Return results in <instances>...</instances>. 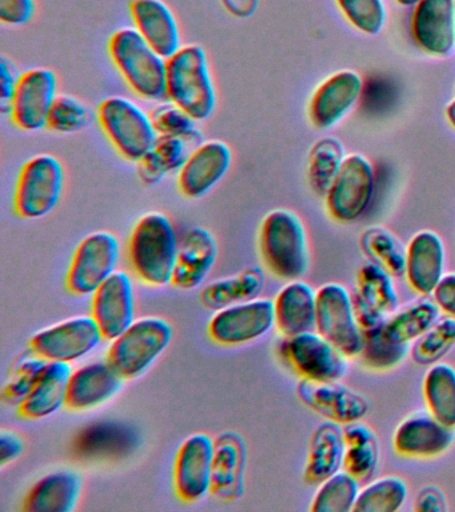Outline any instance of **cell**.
Instances as JSON below:
<instances>
[{"instance_id": "cell-1", "label": "cell", "mask_w": 455, "mask_h": 512, "mask_svg": "<svg viewBox=\"0 0 455 512\" xmlns=\"http://www.w3.org/2000/svg\"><path fill=\"white\" fill-rule=\"evenodd\" d=\"M179 243L181 239L169 216L147 212L135 223L127 243L131 270L147 286L159 288L173 284Z\"/></svg>"}, {"instance_id": "cell-2", "label": "cell", "mask_w": 455, "mask_h": 512, "mask_svg": "<svg viewBox=\"0 0 455 512\" xmlns=\"http://www.w3.org/2000/svg\"><path fill=\"white\" fill-rule=\"evenodd\" d=\"M258 248L263 264L275 278L291 282L309 271V240L297 212L286 208L270 211L259 227Z\"/></svg>"}, {"instance_id": "cell-3", "label": "cell", "mask_w": 455, "mask_h": 512, "mask_svg": "<svg viewBox=\"0 0 455 512\" xmlns=\"http://www.w3.org/2000/svg\"><path fill=\"white\" fill-rule=\"evenodd\" d=\"M107 47L115 68L135 95L147 102L167 100V59L134 27L119 28Z\"/></svg>"}, {"instance_id": "cell-4", "label": "cell", "mask_w": 455, "mask_h": 512, "mask_svg": "<svg viewBox=\"0 0 455 512\" xmlns=\"http://www.w3.org/2000/svg\"><path fill=\"white\" fill-rule=\"evenodd\" d=\"M167 100L189 112L197 122L217 110V87L209 56L201 44H186L167 59Z\"/></svg>"}, {"instance_id": "cell-5", "label": "cell", "mask_w": 455, "mask_h": 512, "mask_svg": "<svg viewBox=\"0 0 455 512\" xmlns=\"http://www.w3.org/2000/svg\"><path fill=\"white\" fill-rule=\"evenodd\" d=\"M173 335L174 328L166 319L159 316L137 319L111 340L106 360L123 379H137L167 350Z\"/></svg>"}, {"instance_id": "cell-6", "label": "cell", "mask_w": 455, "mask_h": 512, "mask_svg": "<svg viewBox=\"0 0 455 512\" xmlns=\"http://www.w3.org/2000/svg\"><path fill=\"white\" fill-rule=\"evenodd\" d=\"M97 119L103 134L118 154L138 163L158 139L153 119L134 100L126 96H109L99 104Z\"/></svg>"}, {"instance_id": "cell-7", "label": "cell", "mask_w": 455, "mask_h": 512, "mask_svg": "<svg viewBox=\"0 0 455 512\" xmlns=\"http://www.w3.org/2000/svg\"><path fill=\"white\" fill-rule=\"evenodd\" d=\"M65 184V167L57 156H33L19 172L14 194L15 214L27 220L45 218L61 202Z\"/></svg>"}, {"instance_id": "cell-8", "label": "cell", "mask_w": 455, "mask_h": 512, "mask_svg": "<svg viewBox=\"0 0 455 512\" xmlns=\"http://www.w3.org/2000/svg\"><path fill=\"white\" fill-rule=\"evenodd\" d=\"M121 262V243L113 232L87 235L75 250L66 275V288L75 296L93 295Z\"/></svg>"}, {"instance_id": "cell-9", "label": "cell", "mask_w": 455, "mask_h": 512, "mask_svg": "<svg viewBox=\"0 0 455 512\" xmlns=\"http://www.w3.org/2000/svg\"><path fill=\"white\" fill-rule=\"evenodd\" d=\"M315 330L347 358L361 354L363 332L355 316L353 295L339 283H326L317 291V326Z\"/></svg>"}, {"instance_id": "cell-10", "label": "cell", "mask_w": 455, "mask_h": 512, "mask_svg": "<svg viewBox=\"0 0 455 512\" xmlns=\"http://www.w3.org/2000/svg\"><path fill=\"white\" fill-rule=\"evenodd\" d=\"M105 340L93 316H74L35 334L33 354L47 362L75 363L97 350Z\"/></svg>"}, {"instance_id": "cell-11", "label": "cell", "mask_w": 455, "mask_h": 512, "mask_svg": "<svg viewBox=\"0 0 455 512\" xmlns=\"http://www.w3.org/2000/svg\"><path fill=\"white\" fill-rule=\"evenodd\" d=\"M374 194L373 164L361 154L347 155L337 179L325 196L327 212L338 222H354L365 214Z\"/></svg>"}, {"instance_id": "cell-12", "label": "cell", "mask_w": 455, "mask_h": 512, "mask_svg": "<svg viewBox=\"0 0 455 512\" xmlns=\"http://www.w3.org/2000/svg\"><path fill=\"white\" fill-rule=\"evenodd\" d=\"M281 352L302 379L337 382L349 371L347 356L317 330L286 338Z\"/></svg>"}, {"instance_id": "cell-13", "label": "cell", "mask_w": 455, "mask_h": 512, "mask_svg": "<svg viewBox=\"0 0 455 512\" xmlns=\"http://www.w3.org/2000/svg\"><path fill=\"white\" fill-rule=\"evenodd\" d=\"M275 327L273 300L259 298L217 310L207 334L219 346H242L261 339Z\"/></svg>"}, {"instance_id": "cell-14", "label": "cell", "mask_w": 455, "mask_h": 512, "mask_svg": "<svg viewBox=\"0 0 455 512\" xmlns=\"http://www.w3.org/2000/svg\"><path fill=\"white\" fill-rule=\"evenodd\" d=\"M58 95L57 74L50 68L37 67L23 72L11 103V122L22 131H41L47 127Z\"/></svg>"}, {"instance_id": "cell-15", "label": "cell", "mask_w": 455, "mask_h": 512, "mask_svg": "<svg viewBox=\"0 0 455 512\" xmlns=\"http://www.w3.org/2000/svg\"><path fill=\"white\" fill-rule=\"evenodd\" d=\"M214 439L207 434L189 436L175 456L173 484L183 503H198L211 491Z\"/></svg>"}, {"instance_id": "cell-16", "label": "cell", "mask_w": 455, "mask_h": 512, "mask_svg": "<svg viewBox=\"0 0 455 512\" xmlns=\"http://www.w3.org/2000/svg\"><path fill=\"white\" fill-rule=\"evenodd\" d=\"M231 164L233 151L223 140L213 139L199 144L178 172L179 192L189 199L209 195L229 174Z\"/></svg>"}, {"instance_id": "cell-17", "label": "cell", "mask_w": 455, "mask_h": 512, "mask_svg": "<svg viewBox=\"0 0 455 512\" xmlns=\"http://www.w3.org/2000/svg\"><path fill=\"white\" fill-rule=\"evenodd\" d=\"M455 442V428L446 426L429 410L406 416L395 428L393 446L407 459H434L449 451Z\"/></svg>"}, {"instance_id": "cell-18", "label": "cell", "mask_w": 455, "mask_h": 512, "mask_svg": "<svg viewBox=\"0 0 455 512\" xmlns=\"http://www.w3.org/2000/svg\"><path fill=\"white\" fill-rule=\"evenodd\" d=\"M91 296V316L107 342L118 338L137 320L134 284L127 272H114Z\"/></svg>"}, {"instance_id": "cell-19", "label": "cell", "mask_w": 455, "mask_h": 512, "mask_svg": "<svg viewBox=\"0 0 455 512\" xmlns=\"http://www.w3.org/2000/svg\"><path fill=\"white\" fill-rule=\"evenodd\" d=\"M363 80L358 72H335L314 91L309 103V118L317 130H327L341 122L358 103Z\"/></svg>"}, {"instance_id": "cell-20", "label": "cell", "mask_w": 455, "mask_h": 512, "mask_svg": "<svg viewBox=\"0 0 455 512\" xmlns=\"http://www.w3.org/2000/svg\"><path fill=\"white\" fill-rule=\"evenodd\" d=\"M297 394L311 410L343 426L362 420L369 412V402L353 388L342 384L341 380L315 382L302 379Z\"/></svg>"}, {"instance_id": "cell-21", "label": "cell", "mask_w": 455, "mask_h": 512, "mask_svg": "<svg viewBox=\"0 0 455 512\" xmlns=\"http://www.w3.org/2000/svg\"><path fill=\"white\" fill-rule=\"evenodd\" d=\"M247 446L235 431H223L214 439L211 491L222 502H237L245 494Z\"/></svg>"}, {"instance_id": "cell-22", "label": "cell", "mask_w": 455, "mask_h": 512, "mask_svg": "<svg viewBox=\"0 0 455 512\" xmlns=\"http://www.w3.org/2000/svg\"><path fill=\"white\" fill-rule=\"evenodd\" d=\"M411 34L426 54L449 56L455 48L454 0H421L411 16Z\"/></svg>"}, {"instance_id": "cell-23", "label": "cell", "mask_w": 455, "mask_h": 512, "mask_svg": "<svg viewBox=\"0 0 455 512\" xmlns=\"http://www.w3.org/2000/svg\"><path fill=\"white\" fill-rule=\"evenodd\" d=\"M218 243L207 228L193 227L179 243L173 286L179 290H194L201 286L213 271L218 259Z\"/></svg>"}, {"instance_id": "cell-24", "label": "cell", "mask_w": 455, "mask_h": 512, "mask_svg": "<svg viewBox=\"0 0 455 512\" xmlns=\"http://www.w3.org/2000/svg\"><path fill=\"white\" fill-rule=\"evenodd\" d=\"M123 380L107 360L79 367L70 376L66 408L79 412L101 407L119 394Z\"/></svg>"}, {"instance_id": "cell-25", "label": "cell", "mask_w": 455, "mask_h": 512, "mask_svg": "<svg viewBox=\"0 0 455 512\" xmlns=\"http://www.w3.org/2000/svg\"><path fill=\"white\" fill-rule=\"evenodd\" d=\"M134 28L163 58L181 50L182 34L177 16L163 0H131Z\"/></svg>"}, {"instance_id": "cell-26", "label": "cell", "mask_w": 455, "mask_h": 512, "mask_svg": "<svg viewBox=\"0 0 455 512\" xmlns=\"http://www.w3.org/2000/svg\"><path fill=\"white\" fill-rule=\"evenodd\" d=\"M405 276L419 295L433 294L445 276V246L434 231L417 232L407 244Z\"/></svg>"}, {"instance_id": "cell-27", "label": "cell", "mask_w": 455, "mask_h": 512, "mask_svg": "<svg viewBox=\"0 0 455 512\" xmlns=\"http://www.w3.org/2000/svg\"><path fill=\"white\" fill-rule=\"evenodd\" d=\"M275 327L285 338L314 331L317 326V291L310 284L291 280L275 296Z\"/></svg>"}, {"instance_id": "cell-28", "label": "cell", "mask_w": 455, "mask_h": 512, "mask_svg": "<svg viewBox=\"0 0 455 512\" xmlns=\"http://www.w3.org/2000/svg\"><path fill=\"white\" fill-rule=\"evenodd\" d=\"M82 476L77 471L51 472L39 479L27 492L22 511L71 512L82 495Z\"/></svg>"}, {"instance_id": "cell-29", "label": "cell", "mask_w": 455, "mask_h": 512, "mask_svg": "<svg viewBox=\"0 0 455 512\" xmlns=\"http://www.w3.org/2000/svg\"><path fill=\"white\" fill-rule=\"evenodd\" d=\"M343 458V427L337 422L326 420L311 435L303 479L311 486H318L323 480L343 470Z\"/></svg>"}, {"instance_id": "cell-30", "label": "cell", "mask_w": 455, "mask_h": 512, "mask_svg": "<svg viewBox=\"0 0 455 512\" xmlns=\"http://www.w3.org/2000/svg\"><path fill=\"white\" fill-rule=\"evenodd\" d=\"M71 374L73 368L69 363L47 362L33 391L19 404V414L30 420L57 414L62 407H66Z\"/></svg>"}, {"instance_id": "cell-31", "label": "cell", "mask_w": 455, "mask_h": 512, "mask_svg": "<svg viewBox=\"0 0 455 512\" xmlns=\"http://www.w3.org/2000/svg\"><path fill=\"white\" fill-rule=\"evenodd\" d=\"M265 272L261 267H247L237 275L215 280L207 284L199 294L203 306L211 310L233 306V304L249 302L261 296L265 288Z\"/></svg>"}, {"instance_id": "cell-32", "label": "cell", "mask_w": 455, "mask_h": 512, "mask_svg": "<svg viewBox=\"0 0 455 512\" xmlns=\"http://www.w3.org/2000/svg\"><path fill=\"white\" fill-rule=\"evenodd\" d=\"M345 458L343 470L361 483L374 478L379 466V443L370 426L361 420L343 426Z\"/></svg>"}, {"instance_id": "cell-33", "label": "cell", "mask_w": 455, "mask_h": 512, "mask_svg": "<svg viewBox=\"0 0 455 512\" xmlns=\"http://www.w3.org/2000/svg\"><path fill=\"white\" fill-rule=\"evenodd\" d=\"M190 144L174 136L159 135L154 147L138 162V176L147 186L181 171L190 155Z\"/></svg>"}, {"instance_id": "cell-34", "label": "cell", "mask_w": 455, "mask_h": 512, "mask_svg": "<svg viewBox=\"0 0 455 512\" xmlns=\"http://www.w3.org/2000/svg\"><path fill=\"white\" fill-rule=\"evenodd\" d=\"M423 398L435 418L455 428V368L451 364H431L423 379Z\"/></svg>"}, {"instance_id": "cell-35", "label": "cell", "mask_w": 455, "mask_h": 512, "mask_svg": "<svg viewBox=\"0 0 455 512\" xmlns=\"http://www.w3.org/2000/svg\"><path fill=\"white\" fill-rule=\"evenodd\" d=\"M441 318V308L434 300H422L403 310L394 312L393 316L387 318L383 332L387 338L394 342L413 344L437 320Z\"/></svg>"}, {"instance_id": "cell-36", "label": "cell", "mask_w": 455, "mask_h": 512, "mask_svg": "<svg viewBox=\"0 0 455 512\" xmlns=\"http://www.w3.org/2000/svg\"><path fill=\"white\" fill-rule=\"evenodd\" d=\"M345 147L341 140L329 136L311 147L307 178L315 194L326 196L345 162Z\"/></svg>"}, {"instance_id": "cell-37", "label": "cell", "mask_w": 455, "mask_h": 512, "mask_svg": "<svg viewBox=\"0 0 455 512\" xmlns=\"http://www.w3.org/2000/svg\"><path fill=\"white\" fill-rule=\"evenodd\" d=\"M361 248L370 260L385 268L394 278L405 275L407 247L387 228H367L361 236Z\"/></svg>"}, {"instance_id": "cell-38", "label": "cell", "mask_w": 455, "mask_h": 512, "mask_svg": "<svg viewBox=\"0 0 455 512\" xmlns=\"http://www.w3.org/2000/svg\"><path fill=\"white\" fill-rule=\"evenodd\" d=\"M393 278L385 268L369 259L357 272V294L382 314H394L398 308L399 295Z\"/></svg>"}, {"instance_id": "cell-39", "label": "cell", "mask_w": 455, "mask_h": 512, "mask_svg": "<svg viewBox=\"0 0 455 512\" xmlns=\"http://www.w3.org/2000/svg\"><path fill=\"white\" fill-rule=\"evenodd\" d=\"M409 496V486L401 476L387 475L361 488L354 512H395Z\"/></svg>"}, {"instance_id": "cell-40", "label": "cell", "mask_w": 455, "mask_h": 512, "mask_svg": "<svg viewBox=\"0 0 455 512\" xmlns=\"http://www.w3.org/2000/svg\"><path fill=\"white\" fill-rule=\"evenodd\" d=\"M361 482L345 470L338 471L318 484L310 510L313 512L354 511Z\"/></svg>"}, {"instance_id": "cell-41", "label": "cell", "mask_w": 455, "mask_h": 512, "mask_svg": "<svg viewBox=\"0 0 455 512\" xmlns=\"http://www.w3.org/2000/svg\"><path fill=\"white\" fill-rule=\"evenodd\" d=\"M410 351L411 344L398 343L387 338L382 326L363 334V346L359 358L370 370L387 371L399 366Z\"/></svg>"}, {"instance_id": "cell-42", "label": "cell", "mask_w": 455, "mask_h": 512, "mask_svg": "<svg viewBox=\"0 0 455 512\" xmlns=\"http://www.w3.org/2000/svg\"><path fill=\"white\" fill-rule=\"evenodd\" d=\"M150 115L158 135L183 139L191 147L203 143V134L197 126V120L170 100L159 102Z\"/></svg>"}, {"instance_id": "cell-43", "label": "cell", "mask_w": 455, "mask_h": 512, "mask_svg": "<svg viewBox=\"0 0 455 512\" xmlns=\"http://www.w3.org/2000/svg\"><path fill=\"white\" fill-rule=\"evenodd\" d=\"M455 346V318L443 315L411 346L419 364L439 362Z\"/></svg>"}, {"instance_id": "cell-44", "label": "cell", "mask_w": 455, "mask_h": 512, "mask_svg": "<svg viewBox=\"0 0 455 512\" xmlns=\"http://www.w3.org/2000/svg\"><path fill=\"white\" fill-rule=\"evenodd\" d=\"M91 108L73 95L59 94L51 108L47 127L57 134H74L93 123Z\"/></svg>"}, {"instance_id": "cell-45", "label": "cell", "mask_w": 455, "mask_h": 512, "mask_svg": "<svg viewBox=\"0 0 455 512\" xmlns=\"http://www.w3.org/2000/svg\"><path fill=\"white\" fill-rule=\"evenodd\" d=\"M347 22L366 35H378L387 14L383 0H335Z\"/></svg>"}, {"instance_id": "cell-46", "label": "cell", "mask_w": 455, "mask_h": 512, "mask_svg": "<svg viewBox=\"0 0 455 512\" xmlns=\"http://www.w3.org/2000/svg\"><path fill=\"white\" fill-rule=\"evenodd\" d=\"M47 360L33 355L23 358L11 371L3 386L2 395L7 403L21 404L33 391L45 370Z\"/></svg>"}, {"instance_id": "cell-47", "label": "cell", "mask_w": 455, "mask_h": 512, "mask_svg": "<svg viewBox=\"0 0 455 512\" xmlns=\"http://www.w3.org/2000/svg\"><path fill=\"white\" fill-rule=\"evenodd\" d=\"M129 432L117 424H97L83 432L78 448L85 454H106L126 450L129 446Z\"/></svg>"}, {"instance_id": "cell-48", "label": "cell", "mask_w": 455, "mask_h": 512, "mask_svg": "<svg viewBox=\"0 0 455 512\" xmlns=\"http://www.w3.org/2000/svg\"><path fill=\"white\" fill-rule=\"evenodd\" d=\"M35 0H0V20L10 27H21L34 19Z\"/></svg>"}, {"instance_id": "cell-49", "label": "cell", "mask_w": 455, "mask_h": 512, "mask_svg": "<svg viewBox=\"0 0 455 512\" xmlns=\"http://www.w3.org/2000/svg\"><path fill=\"white\" fill-rule=\"evenodd\" d=\"M19 79H21V75L18 74L17 68L11 60L3 55L0 58V111L2 114H10L11 103H13Z\"/></svg>"}, {"instance_id": "cell-50", "label": "cell", "mask_w": 455, "mask_h": 512, "mask_svg": "<svg viewBox=\"0 0 455 512\" xmlns=\"http://www.w3.org/2000/svg\"><path fill=\"white\" fill-rule=\"evenodd\" d=\"M353 303L355 316H357L358 324L363 334L367 331L377 330V328L385 326L387 315L382 314L377 308L367 303L357 292L353 295Z\"/></svg>"}, {"instance_id": "cell-51", "label": "cell", "mask_w": 455, "mask_h": 512, "mask_svg": "<svg viewBox=\"0 0 455 512\" xmlns=\"http://www.w3.org/2000/svg\"><path fill=\"white\" fill-rule=\"evenodd\" d=\"M25 442L17 432L6 430L0 431V467L5 468L7 464L15 462L23 454Z\"/></svg>"}, {"instance_id": "cell-52", "label": "cell", "mask_w": 455, "mask_h": 512, "mask_svg": "<svg viewBox=\"0 0 455 512\" xmlns=\"http://www.w3.org/2000/svg\"><path fill=\"white\" fill-rule=\"evenodd\" d=\"M433 298L443 314L455 318V272L443 276L433 292Z\"/></svg>"}, {"instance_id": "cell-53", "label": "cell", "mask_w": 455, "mask_h": 512, "mask_svg": "<svg viewBox=\"0 0 455 512\" xmlns=\"http://www.w3.org/2000/svg\"><path fill=\"white\" fill-rule=\"evenodd\" d=\"M415 511L443 512L447 511L446 498L443 492L435 486H427L419 491L415 499Z\"/></svg>"}, {"instance_id": "cell-54", "label": "cell", "mask_w": 455, "mask_h": 512, "mask_svg": "<svg viewBox=\"0 0 455 512\" xmlns=\"http://www.w3.org/2000/svg\"><path fill=\"white\" fill-rule=\"evenodd\" d=\"M259 0H222L223 6L231 15L249 18L257 11Z\"/></svg>"}, {"instance_id": "cell-55", "label": "cell", "mask_w": 455, "mask_h": 512, "mask_svg": "<svg viewBox=\"0 0 455 512\" xmlns=\"http://www.w3.org/2000/svg\"><path fill=\"white\" fill-rule=\"evenodd\" d=\"M446 118L449 120L451 126L455 128V99L451 100L446 107Z\"/></svg>"}, {"instance_id": "cell-56", "label": "cell", "mask_w": 455, "mask_h": 512, "mask_svg": "<svg viewBox=\"0 0 455 512\" xmlns=\"http://www.w3.org/2000/svg\"><path fill=\"white\" fill-rule=\"evenodd\" d=\"M399 4V6L403 7H414L417 6L421 0H395Z\"/></svg>"}, {"instance_id": "cell-57", "label": "cell", "mask_w": 455, "mask_h": 512, "mask_svg": "<svg viewBox=\"0 0 455 512\" xmlns=\"http://www.w3.org/2000/svg\"><path fill=\"white\" fill-rule=\"evenodd\" d=\"M454 12H455V0H454Z\"/></svg>"}]
</instances>
